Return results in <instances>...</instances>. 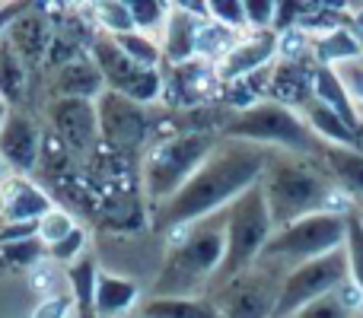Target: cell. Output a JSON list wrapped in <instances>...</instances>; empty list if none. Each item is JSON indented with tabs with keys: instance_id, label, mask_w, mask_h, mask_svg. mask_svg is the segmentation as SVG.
Returning a JSON list of instances; mask_svg holds the SVG:
<instances>
[{
	"instance_id": "6da1fadb",
	"label": "cell",
	"mask_w": 363,
	"mask_h": 318,
	"mask_svg": "<svg viewBox=\"0 0 363 318\" xmlns=\"http://www.w3.org/2000/svg\"><path fill=\"white\" fill-rule=\"evenodd\" d=\"M271 153L274 150H264V147L255 144H239V140L220 144L176 198L153 210V229L172 232L223 213L233 200L242 198L252 185L262 181L264 169L271 162Z\"/></svg>"
},
{
	"instance_id": "7a4b0ae2",
	"label": "cell",
	"mask_w": 363,
	"mask_h": 318,
	"mask_svg": "<svg viewBox=\"0 0 363 318\" xmlns=\"http://www.w3.org/2000/svg\"><path fill=\"white\" fill-rule=\"evenodd\" d=\"M262 191L268 200L274 229L287 223H296L313 213H341L347 217L357 210L345 191L332 181L325 162L309 159V157H294V153H271V162L262 175Z\"/></svg>"
},
{
	"instance_id": "3957f363",
	"label": "cell",
	"mask_w": 363,
	"mask_h": 318,
	"mask_svg": "<svg viewBox=\"0 0 363 318\" xmlns=\"http://www.w3.org/2000/svg\"><path fill=\"white\" fill-rule=\"evenodd\" d=\"M172 232H179L182 239L169 245L163 271L157 274V280L150 287V300L201 296V290H211L213 277H217L220 264H223V251H226L223 213Z\"/></svg>"
},
{
	"instance_id": "277c9868",
	"label": "cell",
	"mask_w": 363,
	"mask_h": 318,
	"mask_svg": "<svg viewBox=\"0 0 363 318\" xmlns=\"http://www.w3.org/2000/svg\"><path fill=\"white\" fill-rule=\"evenodd\" d=\"M217 147L220 131H211V127H191V131H176L153 140L140 162V181L153 210L176 198Z\"/></svg>"
},
{
	"instance_id": "5b68a950",
	"label": "cell",
	"mask_w": 363,
	"mask_h": 318,
	"mask_svg": "<svg viewBox=\"0 0 363 318\" xmlns=\"http://www.w3.org/2000/svg\"><path fill=\"white\" fill-rule=\"evenodd\" d=\"M220 137L309 159H322V150H325V144L315 137L300 112L271 99L255 102L252 108H242V112H230V118L220 127Z\"/></svg>"
},
{
	"instance_id": "8992f818",
	"label": "cell",
	"mask_w": 363,
	"mask_h": 318,
	"mask_svg": "<svg viewBox=\"0 0 363 318\" xmlns=\"http://www.w3.org/2000/svg\"><path fill=\"white\" fill-rule=\"evenodd\" d=\"M223 236H226V251H223V264H220L217 277L211 283V293L220 290L223 283H230L233 277L245 274L252 264H258L264 245L274 236V220H271L262 181L252 185L242 198H236L223 210Z\"/></svg>"
},
{
	"instance_id": "52a82bcc",
	"label": "cell",
	"mask_w": 363,
	"mask_h": 318,
	"mask_svg": "<svg viewBox=\"0 0 363 318\" xmlns=\"http://www.w3.org/2000/svg\"><path fill=\"white\" fill-rule=\"evenodd\" d=\"M345 236H347V217H341V213H313V217H303L296 223L274 229V236L264 245L258 261L281 268L287 274V271L300 268V264L345 249Z\"/></svg>"
},
{
	"instance_id": "ba28073f",
	"label": "cell",
	"mask_w": 363,
	"mask_h": 318,
	"mask_svg": "<svg viewBox=\"0 0 363 318\" xmlns=\"http://www.w3.org/2000/svg\"><path fill=\"white\" fill-rule=\"evenodd\" d=\"M347 283V255L345 249L332 251V255H322L315 261H306L300 268L287 271L281 283V296H277V306L271 318H290L300 309H306L309 302L322 300L328 293H338Z\"/></svg>"
},
{
	"instance_id": "9c48e42d",
	"label": "cell",
	"mask_w": 363,
	"mask_h": 318,
	"mask_svg": "<svg viewBox=\"0 0 363 318\" xmlns=\"http://www.w3.org/2000/svg\"><path fill=\"white\" fill-rule=\"evenodd\" d=\"M284 271L271 264H252L245 274L233 277L220 290H213L211 300L223 318H271L281 296Z\"/></svg>"
},
{
	"instance_id": "30bf717a",
	"label": "cell",
	"mask_w": 363,
	"mask_h": 318,
	"mask_svg": "<svg viewBox=\"0 0 363 318\" xmlns=\"http://www.w3.org/2000/svg\"><path fill=\"white\" fill-rule=\"evenodd\" d=\"M89 57L99 67L102 80L112 93L125 96V99L138 102V106H150V102L163 99V70H147L134 64L125 51L115 45V38L96 35L89 42Z\"/></svg>"
},
{
	"instance_id": "8fae6325",
	"label": "cell",
	"mask_w": 363,
	"mask_h": 318,
	"mask_svg": "<svg viewBox=\"0 0 363 318\" xmlns=\"http://www.w3.org/2000/svg\"><path fill=\"white\" fill-rule=\"evenodd\" d=\"M96 115H99V137L106 140L108 150L128 157V153H138L150 140L153 118L147 112V106H138V102L112 93V89H106L96 99Z\"/></svg>"
},
{
	"instance_id": "7c38bea8",
	"label": "cell",
	"mask_w": 363,
	"mask_h": 318,
	"mask_svg": "<svg viewBox=\"0 0 363 318\" xmlns=\"http://www.w3.org/2000/svg\"><path fill=\"white\" fill-rule=\"evenodd\" d=\"M48 118L57 140L70 153H89L99 137V115L96 102L86 99H55L48 106Z\"/></svg>"
},
{
	"instance_id": "4fadbf2b",
	"label": "cell",
	"mask_w": 363,
	"mask_h": 318,
	"mask_svg": "<svg viewBox=\"0 0 363 318\" xmlns=\"http://www.w3.org/2000/svg\"><path fill=\"white\" fill-rule=\"evenodd\" d=\"M281 57V35L274 29H262V32H249L236 42V48L217 64L220 83H233L252 76L258 70L274 67V61Z\"/></svg>"
},
{
	"instance_id": "5bb4252c",
	"label": "cell",
	"mask_w": 363,
	"mask_h": 318,
	"mask_svg": "<svg viewBox=\"0 0 363 318\" xmlns=\"http://www.w3.org/2000/svg\"><path fill=\"white\" fill-rule=\"evenodd\" d=\"M51 210H55L51 194L26 175H6L0 181V226L38 223Z\"/></svg>"
},
{
	"instance_id": "9a60e30c",
	"label": "cell",
	"mask_w": 363,
	"mask_h": 318,
	"mask_svg": "<svg viewBox=\"0 0 363 318\" xmlns=\"http://www.w3.org/2000/svg\"><path fill=\"white\" fill-rule=\"evenodd\" d=\"M220 74L213 64L207 61H188L182 67H169V74H163V99L169 106H198L211 93H220Z\"/></svg>"
},
{
	"instance_id": "2e32d148",
	"label": "cell",
	"mask_w": 363,
	"mask_h": 318,
	"mask_svg": "<svg viewBox=\"0 0 363 318\" xmlns=\"http://www.w3.org/2000/svg\"><path fill=\"white\" fill-rule=\"evenodd\" d=\"M313 83H315V64L313 57L303 61H277L268 76V96L264 99L281 102V106L303 112L309 99H313Z\"/></svg>"
},
{
	"instance_id": "e0dca14e",
	"label": "cell",
	"mask_w": 363,
	"mask_h": 318,
	"mask_svg": "<svg viewBox=\"0 0 363 318\" xmlns=\"http://www.w3.org/2000/svg\"><path fill=\"white\" fill-rule=\"evenodd\" d=\"M42 157V134L29 115L10 112L6 125L0 127V159L6 169H16V175H26Z\"/></svg>"
},
{
	"instance_id": "ac0fdd59",
	"label": "cell",
	"mask_w": 363,
	"mask_h": 318,
	"mask_svg": "<svg viewBox=\"0 0 363 318\" xmlns=\"http://www.w3.org/2000/svg\"><path fill=\"white\" fill-rule=\"evenodd\" d=\"M201 23H204V19L182 10L179 4H172V16H169V23H166L163 35H160V48H163L166 67H182V64H188V61H198Z\"/></svg>"
},
{
	"instance_id": "d6986e66",
	"label": "cell",
	"mask_w": 363,
	"mask_h": 318,
	"mask_svg": "<svg viewBox=\"0 0 363 318\" xmlns=\"http://www.w3.org/2000/svg\"><path fill=\"white\" fill-rule=\"evenodd\" d=\"M106 80H102L99 67L93 64L89 55H80L74 57L70 64L57 67L55 74V83H51V93L55 99H86V102H96L102 93H106Z\"/></svg>"
},
{
	"instance_id": "ffe728a7",
	"label": "cell",
	"mask_w": 363,
	"mask_h": 318,
	"mask_svg": "<svg viewBox=\"0 0 363 318\" xmlns=\"http://www.w3.org/2000/svg\"><path fill=\"white\" fill-rule=\"evenodd\" d=\"M309 57L315 67H345V64L363 61V38L347 25H335L328 32H313Z\"/></svg>"
},
{
	"instance_id": "44dd1931",
	"label": "cell",
	"mask_w": 363,
	"mask_h": 318,
	"mask_svg": "<svg viewBox=\"0 0 363 318\" xmlns=\"http://www.w3.org/2000/svg\"><path fill=\"white\" fill-rule=\"evenodd\" d=\"M313 99H319L322 106H328L354 134L363 137V115L357 108V102L351 99L347 86L341 83L338 70L332 67H315V83H313Z\"/></svg>"
},
{
	"instance_id": "7402d4cb",
	"label": "cell",
	"mask_w": 363,
	"mask_h": 318,
	"mask_svg": "<svg viewBox=\"0 0 363 318\" xmlns=\"http://www.w3.org/2000/svg\"><path fill=\"white\" fill-rule=\"evenodd\" d=\"M322 162H325L332 181L338 185V191H345L354 204H363V150L325 144Z\"/></svg>"
},
{
	"instance_id": "603a6c76",
	"label": "cell",
	"mask_w": 363,
	"mask_h": 318,
	"mask_svg": "<svg viewBox=\"0 0 363 318\" xmlns=\"http://www.w3.org/2000/svg\"><path fill=\"white\" fill-rule=\"evenodd\" d=\"M140 302V287L134 280L121 274H112V271H102L99 283H96V315L99 318H118L128 315L134 306Z\"/></svg>"
},
{
	"instance_id": "cb8c5ba5",
	"label": "cell",
	"mask_w": 363,
	"mask_h": 318,
	"mask_svg": "<svg viewBox=\"0 0 363 318\" xmlns=\"http://www.w3.org/2000/svg\"><path fill=\"white\" fill-rule=\"evenodd\" d=\"M300 115L306 118V125L313 127V134L322 140V144L354 147V150H363V137H360V134H354L351 127H347L345 121H341L328 106H322L319 99H309L306 106H303Z\"/></svg>"
},
{
	"instance_id": "d4e9b609",
	"label": "cell",
	"mask_w": 363,
	"mask_h": 318,
	"mask_svg": "<svg viewBox=\"0 0 363 318\" xmlns=\"http://www.w3.org/2000/svg\"><path fill=\"white\" fill-rule=\"evenodd\" d=\"M32 10V6H29ZM26 10L23 16L16 19V23L6 29V42L13 45V51H16L19 57H23L26 64H35L38 57L45 55V51L51 48V42H55V35H48L45 32V25H42V19L38 16H32V13Z\"/></svg>"
},
{
	"instance_id": "484cf974",
	"label": "cell",
	"mask_w": 363,
	"mask_h": 318,
	"mask_svg": "<svg viewBox=\"0 0 363 318\" xmlns=\"http://www.w3.org/2000/svg\"><path fill=\"white\" fill-rule=\"evenodd\" d=\"M144 318H223L211 296H166V300H147L140 306Z\"/></svg>"
},
{
	"instance_id": "4316f807",
	"label": "cell",
	"mask_w": 363,
	"mask_h": 318,
	"mask_svg": "<svg viewBox=\"0 0 363 318\" xmlns=\"http://www.w3.org/2000/svg\"><path fill=\"white\" fill-rule=\"evenodd\" d=\"M99 264L96 258L83 255L77 258L74 264H67V287H70V300H74V309H93L96 302V283H99Z\"/></svg>"
},
{
	"instance_id": "83f0119b",
	"label": "cell",
	"mask_w": 363,
	"mask_h": 318,
	"mask_svg": "<svg viewBox=\"0 0 363 318\" xmlns=\"http://www.w3.org/2000/svg\"><path fill=\"white\" fill-rule=\"evenodd\" d=\"M23 89H26V61L0 35V99L6 106H13V102L23 99Z\"/></svg>"
},
{
	"instance_id": "f1b7e54d",
	"label": "cell",
	"mask_w": 363,
	"mask_h": 318,
	"mask_svg": "<svg viewBox=\"0 0 363 318\" xmlns=\"http://www.w3.org/2000/svg\"><path fill=\"white\" fill-rule=\"evenodd\" d=\"M239 38L242 35H236V32L226 29V25L213 23V19H204V23H201V35H198V61H207L217 67V64L236 48Z\"/></svg>"
},
{
	"instance_id": "f546056e",
	"label": "cell",
	"mask_w": 363,
	"mask_h": 318,
	"mask_svg": "<svg viewBox=\"0 0 363 318\" xmlns=\"http://www.w3.org/2000/svg\"><path fill=\"white\" fill-rule=\"evenodd\" d=\"M128 10H131L134 29L144 32V35L160 38L172 16V4H163V0H128Z\"/></svg>"
},
{
	"instance_id": "4dcf8cb0",
	"label": "cell",
	"mask_w": 363,
	"mask_h": 318,
	"mask_svg": "<svg viewBox=\"0 0 363 318\" xmlns=\"http://www.w3.org/2000/svg\"><path fill=\"white\" fill-rule=\"evenodd\" d=\"M115 45H118L134 64H140V67H147V70L163 67V48H160V38L144 35V32L134 29V32H128V35L115 38Z\"/></svg>"
},
{
	"instance_id": "1f68e13d",
	"label": "cell",
	"mask_w": 363,
	"mask_h": 318,
	"mask_svg": "<svg viewBox=\"0 0 363 318\" xmlns=\"http://www.w3.org/2000/svg\"><path fill=\"white\" fill-rule=\"evenodd\" d=\"M93 19L99 23L102 35H108V38L134 32V19H131V10H128V0H99V4H93Z\"/></svg>"
},
{
	"instance_id": "d6a6232c",
	"label": "cell",
	"mask_w": 363,
	"mask_h": 318,
	"mask_svg": "<svg viewBox=\"0 0 363 318\" xmlns=\"http://www.w3.org/2000/svg\"><path fill=\"white\" fill-rule=\"evenodd\" d=\"M345 255H347V280L363 293V223L357 210L347 213V236H345Z\"/></svg>"
},
{
	"instance_id": "836d02e7",
	"label": "cell",
	"mask_w": 363,
	"mask_h": 318,
	"mask_svg": "<svg viewBox=\"0 0 363 318\" xmlns=\"http://www.w3.org/2000/svg\"><path fill=\"white\" fill-rule=\"evenodd\" d=\"M360 315L363 312H357L338 290V293H328V296H322V300L309 302L306 309H300V312L290 318H360Z\"/></svg>"
},
{
	"instance_id": "e575fe53",
	"label": "cell",
	"mask_w": 363,
	"mask_h": 318,
	"mask_svg": "<svg viewBox=\"0 0 363 318\" xmlns=\"http://www.w3.org/2000/svg\"><path fill=\"white\" fill-rule=\"evenodd\" d=\"M74 229H77L74 217H70L67 210H61V207H55L51 213H45V217L38 220V239H42L45 249H55V245L64 242Z\"/></svg>"
},
{
	"instance_id": "d590c367",
	"label": "cell",
	"mask_w": 363,
	"mask_h": 318,
	"mask_svg": "<svg viewBox=\"0 0 363 318\" xmlns=\"http://www.w3.org/2000/svg\"><path fill=\"white\" fill-rule=\"evenodd\" d=\"M48 255V249L42 245V239H26V242H13V245H4L0 249V258H4L6 264H13V268H38V261Z\"/></svg>"
},
{
	"instance_id": "8d00e7d4",
	"label": "cell",
	"mask_w": 363,
	"mask_h": 318,
	"mask_svg": "<svg viewBox=\"0 0 363 318\" xmlns=\"http://www.w3.org/2000/svg\"><path fill=\"white\" fill-rule=\"evenodd\" d=\"M207 16L226 29L239 32L245 25V0H207Z\"/></svg>"
},
{
	"instance_id": "74e56055",
	"label": "cell",
	"mask_w": 363,
	"mask_h": 318,
	"mask_svg": "<svg viewBox=\"0 0 363 318\" xmlns=\"http://www.w3.org/2000/svg\"><path fill=\"white\" fill-rule=\"evenodd\" d=\"M83 255H86V229H83V226H77L64 242L48 249V258H55V261H61V264H74L77 258H83Z\"/></svg>"
},
{
	"instance_id": "f35d334b",
	"label": "cell",
	"mask_w": 363,
	"mask_h": 318,
	"mask_svg": "<svg viewBox=\"0 0 363 318\" xmlns=\"http://www.w3.org/2000/svg\"><path fill=\"white\" fill-rule=\"evenodd\" d=\"M274 0H245V25H252V32L274 29Z\"/></svg>"
},
{
	"instance_id": "ab89813d",
	"label": "cell",
	"mask_w": 363,
	"mask_h": 318,
	"mask_svg": "<svg viewBox=\"0 0 363 318\" xmlns=\"http://www.w3.org/2000/svg\"><path fill=\"white\" fill-rule=\"evenodd\" d=\"M29 318H74V300H70V293H51L32 309Z\"/></svg>"
},
{
	"instance_id": "60d3db41",
	"label": "cell",
	"mask_w": 363,
	"mask_h": 318,
	"mask_svg": "<svg viewBox=\"0 0 363 318\" xmlns=\"http://www.w3.org/2000/svg\"><path fill=\"white\" fill-rule=\"evenodd\" d=\"M338 76H341V83L347 86L351 99L357 102V108H363V61H354V64L338 67Z\"/></svg>"
},
{
	"instance_id": "b9f144b4",
	"label": "cell",
	"mask_w": 363,
	"mask_h": 318,
	"mask_svg": "<svg viewBox=\"0 0 363 318\" xmlns=\"http://www.w3.org/2000/svg\"><path fill=\"white\" fill-rule=\"evenodd\" d=\"M74 318H99L96 309H74Z\"/></svg>"
},
{
	"instance_id": "7bdbcfd3",
	"label": "cell",
	"mask_w": 363,
	"mask_h": 318,
	"mask_svg": "<svg viewBox=\"0 0 363 318\" xmlns=\"http://www.w3.org/2000/svg\"><path fill=\"white\" fill-rule=\"evenodd\" d=\"M6 118H10V106H6V102L0 99V127L6 125Z\"/></svg>"
},
{
	"instance_id": "ee69618b",
	"label": "cell",
	"mask_w": 363,
	"mask_h": 318,
	"mask_svg": "<svg viewBox=\"0 0 363 318\" xmlns=\"http://www.w3.org/2000/svg\"><path fill=\"white\" fill-rule=\"evenodd\" d=\"M354 23H357V29L363 35V6H354Z\"/></svg>"
},
{
	"instance_id": "f6af8a7d",
	"label": "cell",
	"mask_w": 363,
	"mask_h": 318,
	"mask_svg": "<svg viewBox=\"0 0 363 318\" xmlns=\"http://www.w3.org/2000/svg\"><path fill=\"white\" fill-rule=\"evenodd\" d=\"M4 178H6V162L0 159V181H4Z\"/></svg>"
},
{
	"instance_id": "bcb514c9",
	"label": "cell",
	"mask_w": 363,
	"mask_h": 318,
	"mask_svg": "<svg viewBox=\"0 0 363 318\" xmlns=\"http://www.w3.org/2000/svg\"><path fill=\"white\" fill-rule=\"evenodd\" d=\"M357 217H360V223H363V204H357Z\"/></svg>"
},
{
	"instance_id": "7dc6e473",
	"label": "cell",
	"mask_w": 363,
	"mask_h": 318,
	"mask_svg": "<svg viewBox=\"0 0 363 318\" xmlns=\"http://www.w3.org/2000/svg\"><path fill=\"white\" fill-rule=\"evenodd\" d=\"M131 318H144V315H140V312H138V315H131Z\"/></svg>"
}]
</instances>
